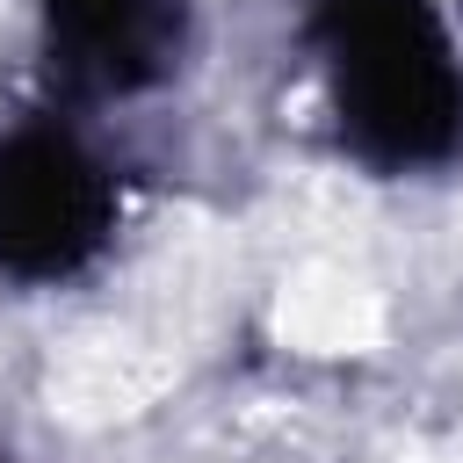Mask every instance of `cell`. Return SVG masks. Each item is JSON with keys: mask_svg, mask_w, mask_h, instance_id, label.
<instances>
[{"mask_svg": "<svg viewBox=\"0 0 463 463\" xmlns=\"http://www.w3.org/2000/svg\"><path fill=\"white\" fill-rule=\"evenodd\" d=\"M311 43L354 159L405 174L463 145V65L434 0H311Z\"/></svg>", "mask_w": 463, "mask_h": 463, "instance_id": "cell-1", "label": "cell"}, {"mask_svg": "<svg viewBox=\"0 0 463 463\" xmlns=\"http://www.w3.org/2000/svg\"><path fill=\"white\" fill-rule=\"evenodd\" d=\"M109 232H116V181L80 137L65 130L0 137V275L65 282L109 246Z\"/></svg>", "mask_w": 463, "mask_h": 463, "instance_id": "cell-2", "label": "cell"}, {"mask_svg": "<svg viewBox=\"0 0 463 463\" xmlns=\"http://www.w3.org/2000/svg\"><path fill=\"white\" fill-rule=\"evenodd\" d=\"M188 36L181 0H43V58L72 94H145Z\"/></svg>", "mask_w": 463, "mask_h": 463, "instance_id": "cell-3", "label": "cell"}]
</instances>
